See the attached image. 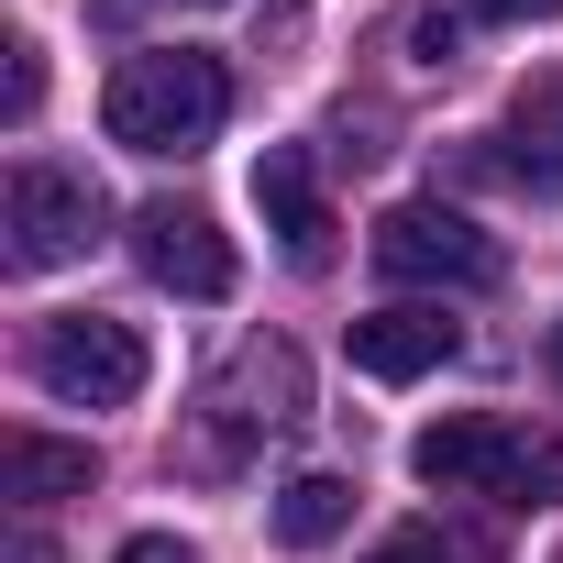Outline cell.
<instances>
[{
    "mask_svg": "<svg viewBox=\"0 0 563 563\" xmlns=\"http://www.w3.org/2000/svg\"><path fill=\"white\" fill-rule=\"evenodd\" d=\"M254 210H265L276 254H288L299 276H321V265H332V199H321V177H310V155H299V144H265V155H254Z\"/></svg>",
    "mask_w": 563,
    "mask_h": 563,
    "instance_id": "obj_7",
    "label": "cell"
},
{
    "mask_svg": "<svg viewBox=\"0 0 563 563\" xmlns=\"http://www.w3.org/2000/svg\"><path fill=\"white\" fill-rule=\"evenodd\" d=\"M100 221H111L100 177L23 155V166H12V199H0V265H12V276H56V265H78V254L100 243Z\"/></svg>",
    "mask_w": 563,
    "mask_h": 563,
    "instance_id": "obj_3",
    "label": "cell"
},
{
    "mask_svg": "<svg viewBox=\"0 0 563 563\" xmlns=\"http://www.w3.org/2000/svg\"><path fill=\"white\" fill-rule=\"evenodd\" d=\"M144 376H155L144 365V332L111 321V310H67V321L34 332V387L67 398V409H133Z\"/></svg>",
    "mask_w": 563,
    "mask_h": 563,
    "instance_id": "obj_4",
    "label": "cell"
},
{
    "mask_svg": "<svg viewBox=\"0 0 563 563\" xmlns=\"http://www.w3.org/2000/svg\"><path fill=\"white\" fill-rule=\"evenodd\" d=\"M343 519H354V475H288L276 486V541L288 552H321Z\"/></svg>",
    "mask_w": 563,
    "mask_h": 563,
    "instance_id": "obj_12",
    "label": "cell"
},
{
    "mask_svg": "<svg viewBox=\"0 0 563 563\" xmlns=\"http://www.w3.org/2000/svg\"><path fill=\"white\" fill-rule=\"evenodd\" d=\"M34 100H45V56L12 45V122H34Z\"/></svg>",
    "mask_w": 563,
    "mask_h": 563,
    "instance_id": "obj_13",
    "label": "cell"
},
{
    "mask_svg": "<svg viewBox=\"0 0 563 563\" xmlns=\"http://www.w3.org/2000/svg\"><path fill=\"white\" fill-rule=\"evenodd\" d=\"M188 12H210V0H188Z\"/></svg>",
    "mask_w": 563,
    "mask_h": 563,
    "instance_id": "obj_18",
    "label": "cell"
},
{
    "mask_svg": "<svg viewBox=\"0 0 563 563\" xmlns=\"http://www.w3.org/2000/svg\"><path fill=\"white\" fill-rule=\"evenodd\" d=\"M365 563H453V552H442V541H431V530H398V541H376V552H365Z\"/></svg>",
    "mask_w": 563,
    "mask_h": 563,
    "instance_id": "obj_15",
    "label": "cell"
},
{
    "mask_svg": "<svg viewBox=\"0 0 563 563\" xmlns=\"http://www.w3.org/2000/svg\"><path fill=\"white\" fill-rule=\"evenodd\" d=\"M552 354H563V332H552Z\"/></svg>",
    "mask_w": 563,
    "mask_h": 563,
    "instance_id": "obj_19",
    "label": "cell"
},
{
    "mask_svg": "<svg viewBox=\"0 0 563 563\" xmlns=\"http://www.w3.org/2000/svg\"><path fill=\"white\" fill-rule=\"evenodd\" d=\"M221 111H232V78H221V56H199V45H144V56H122L111 89H100V133L133 144V155H199V144L221 133Z\"/></svg>",
    "mask_w": 563,
    "mask_h": 563,
    "instance_id": "obj_1",
    "label": "cell"
},
{
    "mask_svg": "<svg viewBox=\"0 0 563 563\" xmlns=\"http://www.w3.org/2000/svg\"><path fill=\"white\" fill-rule=\"evenodd\" d=\"M409 475L420 486H453V497H508V508H552L563 497V442L530 431V420H497V409H453L409 442Z\"/></svg>",
    "mask_w": 563,
    "mask_h": 563,
    "instance_id": "obj_2",
    "label": "cell"
},
{
    "mask_svg": "<svg viewBox=\"0 0 563 563\" xmlns=\"http://www.w3.org/2000/svg\"><path fill=\"white\" fill-rule=\"evenodd\" d=\"M133 254H144L155 288H177V299H232V243H221V221L188 210V199H144V210H133Z\"/></svg>",
    "mask_w": 563,
    "mask_h": 563,
    "instance_id": "obj_6",
    "label": "cell"
},
{
    "mask_svg": "<svg viewBox=\"0 0 563 563\" xmlns=\"http://www.w3.org/2000/svg\"><path fill=\"white\" fill-rule=\"evenodd\" d=\"M89 475H100L89 442H45V431H12V442H0V486H12L23 508H45V497H89Z\"/></svg>",
    "mask_w": 563,
    "mask_h": 563,
    "instance_id": "obj_10",
    "label": "cell"
},
{
    "mask_svg": "<svg viewBox=\"0 0 563 563\" xmlns=\"http://www.w3.org/2000/svg\"><path fill=\"white\" fill-rule=\"evenodd\" d=\"M453 321L442 310H420V299H398V310H365L354 321V376H376V387H409V376H431V365H453Z\"/></svg>",
    "mask_w": 563,
    "mask_h": 563,
    "instance_id": "obj_9",
    "label": "cell"
},
{
    "mask_svg": "<svg viewBox=\"0 0 563 563\" xmlns=\"http://www.w3.org/2000/svg\"><path fill=\"white\" fill-rule=\"evenodd\" d=\"M12 563H56V541L45 530H12Z\"/></svg>",
    "mask_w": 563,
    "mask_h": 563,
    "instance_id": "obj_17",
    "label": "cell"
},
{
    "mask_svg": "<svg viewBox=\"0 0 563 563\" xmlns=\"http://www.w3.org/2000/svg\"><path fill=\"white\" fill-rule=\"evenodd\" d=\"M508 166L519 188H563V78H530L508 100Z\"/></svg>",
    "mask_w": 563,
    "mask_h": 563,
    "instance_id": "obj_11",
    "label": "cell"
},
{
    "mask_svg": "<svg viewBox=\"0 0 563 563\" xmlns=\"http://www.w3.org/2000/svg\"><path fill=\"white\" fill-rule=\"evenodd\" d=\"M475 12H486V23H552L563 0H475Z\"/></svg>",
    "mask_w": 563,
    "mask_h": 563,
    "instance_id": "obj_16",
    "label": "cell"
},
{
    "mask_svg": "<svg viewBox=\"0 0 563 563\" xmlns=\"http://www.w3.org/2000/svg\"><path fill=\"white\" fill-rule=\"evenodd\" d=\"M376 276H398V288H486L497 243L464 210H442V199H398L376 221Z\"/></svg>",
    "mask_w": 563,
    "mask_h": 563,
    "instance_id": "obj_5",
    "label": "cell"
},
{
    "mask_svg": "<svg viewBox=\"0 0 563 563\" xmlns=\"http://www.w3.org/2000/svg\"><path fill=\"white\" fill-rule=\"evenodd\" d=\"M210 409H221L232 431H299V420H310V376H299L288 343H243V354L221 365Z\"/></svg>",
    "mask_w": 563,
    "mask_h": 563,
    "instance_id": "obj_8",
    "label": "cell"
},
{
    "mask_svg": "<svg viewBox=\"0 0 563 563\" xmlns=\"http://www.w3.org/2000/svg\"><path fill=\"white\" fill-rule=\"evenodd\" d=\"M111 563H199V552H188V541H177V530H144V541H122V552H111Z\"/></svg>",
    "mask_w": 563,
    "mask_h": 563,
    "instance_id": "obj_14",
    "label": "cell"
}]
</instances>
